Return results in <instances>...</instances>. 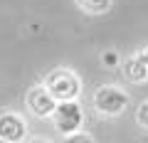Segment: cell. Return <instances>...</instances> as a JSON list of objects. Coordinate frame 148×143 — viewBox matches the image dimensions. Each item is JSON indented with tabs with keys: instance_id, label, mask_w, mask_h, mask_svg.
<instances>
[{
	"instance_id": "2",
	"label": "cell",
	"mask_w": 148,
	"mask_h": 143,
	"mask_svg": "<svg viewBox=\"0 0 148 143\" xmlns=\"http://www.w3.org/2000/svg\"><path fill=\"white\" fill-rule=\"evenodd\" d=\"M128 106V94L123 89L114 84H106V86H99L94 94V109L101 114V116H119V114L126 111Z\"/></svg>"
},
{
	"instance_id": "8",
	"label": "cell",
	"mask_w": 148,
	"mask_h": 143,
	"mask_svg": "<svg viewBox=\"0 0 148 143\" xmlns=\"http://www.w3.org/2000/svg\"><path fill=\"white\" fill-rule=\"evenodd\" d=\"M59 143H94V138L89 133H82V131H74V133H67Z\"/></svg>"
},
{
	"instance_id": "7",
	"label": "cell",
	"mask_w": 148,
	"mask_h": 143,
	"mask_svg": "<svg viewBox=\"0 0 148 143\" xmlns=\"http://www.w3.org/2000/svg\"><path fill=\"white\" fill-rule=\"evenodd\" d=\"M74 3H77L79 10L89 12V15H101L111 8V0H74Z\"/></svg>"
},
{
	"instance_id": "1",
	"label": "cell",
	"mask_w": 148,
	"mask_h": 143,
	"mask_svg": "<svg viewBox=\"0 0 148 143\" xmlns=\"http://www.w3.org/2000/svg\"><path fill=\"white\" fill-rule=\"evenodd\" d=\"M45 89L54 96L57 101H74L82 91V81L72 69H52L45 77Z\"/></svg>"
},
{
	"instance_id": "3",
	"label": "cell",
	"mask_w": 148,
	"mask_h": 143,
	"mask_svg": "<svg viewBox=\"0 0 148 143\" xmlns=\"http://www.w3.org/2000/svg\"><path fill=\"white\" fill-rule=\"evenodd\" d=\"M52 121H54V126H57V131L62 133V136H67V133H74V131L82 128V123H84V111H82V106L77 104V99L74 101H59L57 109H54V114H52Z\"/></svg>"
},
{
	"instance_id": "13",
	"label": "cell",
	"mask_w": 148,
	"mask_h": 143,
	"mask_svg": "<svg viewBox=\"0 0 148 143\" xmlns=\"http://www.w3.org/2000/svg\"><path fill=\"white\" fill-rule=\"evenodd\" d=\"M0 143H10V141H5V138H0Z\"/></svg>"
},
{
	"instance_id": "11",
	"label": "cell",
	"mask_w": 148,
	"mask_h": 143,
	"mask_svg": "<svg viewBox=\"0 0 148 143\" xmlns=\"http://www.w3.org/2000/svg\"><path fill=\"white\" fill-rule=\"evenodd\" d=\"M27 143H52V141H47V138H32V141H27Z\"/></svg>"
},
{
	"instance_id": "12",
	"label": "cell",
	"mask_w": 148,
	"mask_h": 143,
	"mask_svg": "<svg viewBox=\"0 0 148 143\" xmlns=\"http://www.w3.org/2000/svg\"><path fill=\"white\" fill-rule=\"evenodd\" d=\"M141 59H143V62H146V67H148V47H146V49H143V52H141Z\"/></svg>"
},
{
	"instance_id": "5",
	"label": "cell",
	"mask_w": 148,
	"mask_h": 143,
	"mask_svg": "<svg viewBox=\"0 0 148 143\" xmlns=\"http://www.w3.org/2000/svg\"><path fill=\"white\" fill-rule=\"evenodd\" d=\"M25 133H27V123L22 121V116H17L12 111L0 116V138H5L10 143H20L25 138Z\"/></svg>"
},
{
	"instance_id": "4",
	"label": "cell",
	"mask_w": 148,
	"mask_h": 143,
	"mask_svg": "<svg viewBox=\"0 0 148 143\" xmlns=\"http://www.w3.org/2000/svg\"><path fill=\"white\" fill-rule=\"evenodd\" d=\"M25 104H27V109H30L35 116L47 118V116H52V114H54V109H57L59 101L45 89V84H37V86H32V89H27Z\"/></svg>"
},
{
	"instance_id": "9",
	"label": "cell",
	"mask_w": 148,
	"mask_h": 143,
	"mask_svg": "<svg viewBox=\"0 0 148 143\" xmlns=\"http://www.w3.org/2000/svg\"><path fill=\"white\" fill-rule=\"evenodd\" d=\"M136 121L141 123L143 128H148V101H143V104L138 106V111H136Z\"/></svg>"
},
{
	"instance_id": "6",
	"label": "cell",
	"mask_w": 148,
	"mask_h": 143,
	"mask_svg": "<svg viewBox=\"0 0 148 143\" xmlns=\"http://www.w3.org/2000/svg\"><path fill=\"white\" fill-rule=\"evenodd\" d=\"M123 74H126V79L133 81V84H141V81L148 79V67H146V62L141 59V54L128 57L126 62H123Z\"/></svg>"
},
{
	"instance_id": "10",
	"label": "cell",
	"mask_w": 148,
	"mask_h": 143,
	"mask_svg": "<svg viewBox=\"0 0 148 143\" xmlns=\"http://www.w3.org/2000/svg\"><path fill=\"white\" fill-rule=\"evenodd\" d=\"M104 62L109 64V67H114V64H116V54H114V52H109V54L104 57Z\"/></svg>"
}]
</instances>
